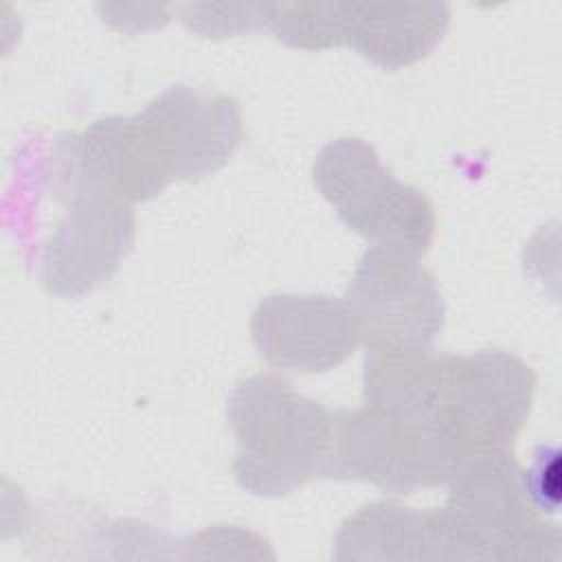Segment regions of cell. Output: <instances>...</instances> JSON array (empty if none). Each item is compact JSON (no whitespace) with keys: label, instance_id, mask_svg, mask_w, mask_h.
Here are the masks:
<instances>
[{"label":"cell","instance_id":"1","mask_svg":"<svg viewBox=\"0 0 562 562\" xmlns=\"http://www.w3.org/2000/svg\"><path fill=\"white\" fill-rule=\"evenodd\" d=\"M533 389V371L507 351L441 353L419 422L439 437L459 476L509 454L529 417Z\"/></svg>","mask_w":562,"mask_h":562},{"label":"cell","instance_id":"2","mask_svg":"<svg viewBox=\"0 0 562 562\" xmlns=\"http://www.w3.org/2000/svg\"><path fill=\"white\" fill-rule=\"evenodd\" d=\"M228 426L237 441L233 474L241 490L277 498L321 474L331 411L274 373L241 380L228 400Z\"/></svg>","mask_w":562,"mask_h":562},{"label":"cell","instance_id":"3","mask_svg":"<svg viewBox=\"0 0 562 562\" xmlns=\"http://www.w3.org/2000/svg\"><path fill=\"white\" fill-rule=\"evenodd\" d=\"M435 518L441 560L560 558L558 529L544 520L512 454L461 472Z\"/></svg>","mask_w":562,"mask_h":562},{"label":"cell","instance_id":"4","mask_svg":"<svg viewBox=\"0 0 562 562\" xmlns=\"http://www.w3.org/2000/svg\"><path fill=\"white\" fill-rule=\"evenodd\" d=\"M314 182L340 222L373 246L424 255L435 237V209L400 182L362 138H336L314 160Z\"/></svg>","mask_w":562,"mask_h":562},{"label":"cell","instance_id":"5","mask_svg":"<svg viewBox=\"0 0 562 562\" xmlns=\"http://www.w3.org/2000/svg\"><path fill=\"white\" fill-rule=\"evenodd\" d=\"M323 479L367 481L391 494L450 485L457 470L424 424L364 404L331 413V435L321 468Z\"/></svg>","mask_w":562,"mask_h":562},{"label":"cell","instance_id":"6","mask_svg":"<svg viewBox=\"0 0 562 562\" xmlns=\"http://www.w3.org/2000/svg\"><path fill=\"white\" fill-rule=\"evenodd\" d=\"M345 303L367 351L430 345L446 318L435 277L417 255L391 246H371L360 257Z\"/></svg>","mask_w":562,"mask_h":562},{"label":"cell","instance_id":"7","mask_svg":"<svg viewBox=\"0 0 562 562\" xmlns=\"http://www.w3.org/2000/svg\"><path fill=\"white\" fill-rule=\"evenodd\" d=\"M138 119L171 182L211 176L228 162L244 136L235 99L209 97L189 86L162 90Z\"/></svg>","mask_w":562,"mask_h":562},{"label":"cell","instance_id":"8","mask_svg":"<svg viewBox=\"0 0 562 562\" xmlns=\"http://www.w3.org/2000/svg\"><path fill=\"white\" fill-rule=\"evenodd\" d=\"M136 217L130 204L81 198L42 246L40 283L61 299H77L110 279L134 246Z\"/></svg>","mask_w":562,"mask_h":562},{"label":"cell","instance_id":"9","mask_svg":"<svg viewBox=\"0 0 562 562\" xmlns=\"http://www.w3.org/2000/svg\"><path fill=\"white\" fill-rule=\"evenodd\" d=\"M252 342L279 369L323 373L360 345L345 299L325 294H270L250 318Z\"/></svg>","mask_w":562,"mask_h":562},{"label":"cell","instance_id":"10","mask_svg":"<svg viewBox=\"0 0 562 562\" xmlns=\"http://www.w3.org/2000/svg\"><path fill=\"white\" fill-rule=\"evenodd\" d=\"M345 44L384 70L424 59L450 24L443 2H345Z\"/></svg>","mask_w":562,"mask_h":562},{"label":"cell","instance_id":"11","mask_svg":"<svg viewBox=\"0 0 562 562\" xmlns=\"http://www.w3.org/2000/svg\"><path fill=\"white\" fill-rule=\"evenodd\" d=\"M336 560H441L435 509L378 501L351 514L336 533Z\"/></svg>","mask_w":562,"mask_h":562},{"label":"cell","instance_id":"12","mask_svg":"<svg viewBox=\"0 0 562 562\" xmlns=\"http://www.w3.org/2000/svg\"><path fill=\"white\" fill-rule=\"evenodd\" d=\"M266 29L292 48L338 46L345 44V2H268Z\"/></svg>","mask_w":562,"mask_h":562},{"label":"cell","instance_id":"13","mask_svg":"<svg viewBox=\"0 0 562 562\" xmlns=\"http://www.w3.org/2000/svg\"><path fill=\"white\" fill-rule=\"evenodd\" d=\"M268 2L184 4L182 22L204 37H226L266 26Z\"/></svg>","mask_w":562,"mask_h":562}]
</instances>
